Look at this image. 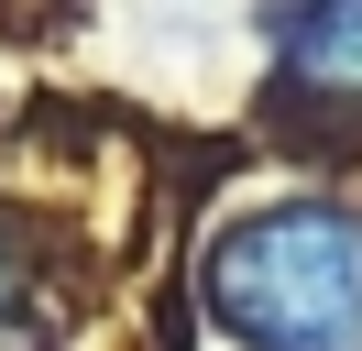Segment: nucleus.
Listing matches in <instances>:
<instances>
[{"instance_id":"obj_1","label":"nucleus","mask_w":362,"mask_h":351,"mask_svg":"<svg viewBox=\"0 0 362 351\" xmlns=\"http://www.w3.org/2000/svg\"><path fill=\"white\" fill-rule=\"evenodd\" d=\"M198 297L242 351H362V219L340 197H264L220 219Z\"/></svg>"},{"instance_id":"obj_2","label":"nucleus","mask_w":362,"mask_h":351,"mask_svg":"<svg viewBox=\"0 0 362 351\" xmlns=\"http://www.w3.org/2000/svg\"><path fill=\"white\" fill-rule=\"evenodd\" d=\"M274 88L318 121H362V0H274Z\"/></svg>"},{"instance_id":"obj_3","label":"nucleus","mask_w":362,"mask_h":351,"mask_svg":"<svg viewBox=\"0 0 362 351\" xmlns=\"http://www.w3.org/2000/svg\"><path fill=\"white\" fill-rule=\"evenodd\" d=\"M23 285H33V263H23V241H11V219H0V318L23 307Z\"/></svg>"}]
</instances>
